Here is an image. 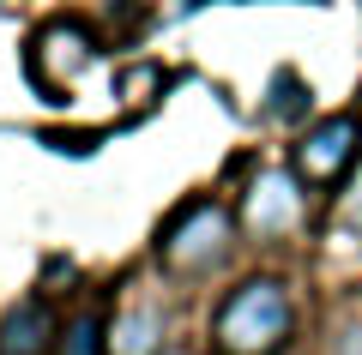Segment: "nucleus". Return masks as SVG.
I'll list each match as a JSON object with an SVG mask.
<instances>
[{"instance_id": "nucleus-4", "label": "nucleus", "mask_w": 362, "mask_h": 355, "mask_svg": "<svg viewBox=\"0 0 362 355\" xmlns=\"http://www.w3.org/2000/svg\"><path fill=\"white\" fill-rule=\"evenodd\" d=\"M302 205H308V193H302V181L290 169H259L247 181L242 205H235V223L254 241H284V235L302 229Z\"/></svg>"}, {"instance_id": "nucleus-9", "label": "nucleus", "mask_w": 362, "mask_h": 355, "mask_svg": "<svg viewBox=\"0 0 362 355\" xmlns=\"http://www.w3.org/2000/svg\"><path fill=\"white\" fill-rule=\"evenodd\" d=\"M338 217H344L350 229H362V175H356V187L344 193V205H338Z\"/></svg>"}, {"instance_id": "nucleus-1", "label": "nucleus", "mask_w": 362, "mask_h": 355, "mask_svg": "<svg viewBox=\"0 0 362 355\" xmlns=\"http://www.w3.org/2000/svg\"><path fill=\"white\" fill-rule=\"evenodd\" d=\"M296 337V295L284 277H242L211 313V349L218 355H278Z\"/></svg>"}, {"instance_id": "nucleus-7", "label": "nucleus", "mask_w": 362, "mask_h": 355, "mask_svg": "<svg viewBox=\"0 0 362 355\" xmlns=\"http://www.w3.org/2000/svg\"><path fill=\"white\" fill-rule=\"evenodd\" d=\"M54 355H109V319L103 313H78L61 325V349Z\"/></svg>"}, {"instance_id": "nucleus-2", "label": "nucleus", "mask_w": 362, "mask_h": 355, "mask_svg": "<svg viewBox=\"0 0 362 355\" xmlns=\"http://www.w3.org/2000/svg\"><path fill=\"white\" fill-rule=\"evenodd\" d=\"M235 247H242V223H235V211L223 199L181 205V211L157 229V265H163L175 283L218 277V271L230 265Z\"/></svg>"}, {"instance_id": "nucleus-5", "label": "nucleus", "mask_w": 362, "mask_h": 355, "mask_svg": "<svg viewBox=\"0 0 362 355\" xmlns=\"http://www.w3.org/2000/svg\"><path fill=\"white\" fill-rule=\"evenodd\" d=\"M61 349V319L42 295L0 313V355H54Z\"/></svg>"}, {"instance_id": "nucleus-3", "label": "nucleus", "mask_w": 362, "mask_h": 355, "mask_svg": "<svg viewBox=\"0 0 362 355\" xmlns=\"http://www.w3.org/2000/svg\"><path fill=\"white\" fill-rule=\"evenodd\" d=\"M362 157V114L356 109H338V114H320L296 145H290V175L302 187H338V181L356 169Z\"/></svg>"}, {"instance_id": "nucleus-8", "label": "nucleus", "mask_w": 362, "mask_h": 355, "mask_svg": "<svg viewBox=\"0 0 362 355\" xmlns=\"http://www.w3.org/2000/svg\"><path fill=\"white\" fill-rule=\"evenodd\" d=\"M320 355H362V301H350L344 313H338L332 325H326Z\"/></svg>"}, {"instance_id": "nucleus-6", "label": "nucleus", "mask_w": 362, "mask_h": 355, "mask_svg": "<svg viewBox=\"0 0 362 355\" xmlns=\"http://www.w3.org/2000/svg\"><path fill=\"white\" fill-rule=\"evenodd\" d=\"M157 349H163V313L151 301L109 319V355H157Z\"/></svg>"}]
</instances>
